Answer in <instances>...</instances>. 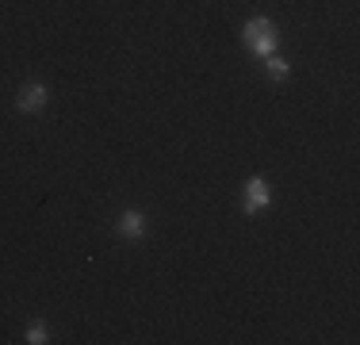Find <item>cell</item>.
I'll return each instance as SVG.
<instances>
[{
    "instance_id": "obj_1",
    "label": "cell",
    "mask_w": 360,
    "mask_h": 345,
    "mask_svg": "<svg viewBox=\"0 0 360 345\" xmlns=\"http://www.w3.org/2000/svg\"><path fill=\"white\" fill-rule=\"evenodd\" d=\"M46 100H50L46 84H42V81H27L20 89V96H15V108H20L23 115H39V111L46 108Z\"/></svg>"
},
{
    "instance_id": "obj_2",
    "label": "cell",
    "mask_w": 360,
    "mask_h": 345,
    "mask_svg": "<svg viewBox=\"0 0 360 345\" xmlns=\"http://www.w3.org/2000/svg\"><path fill=\"white\" fill-rule=\"evenodd\" d=\"M269 203H272L269 180H264V177H250V180H245V196H242V207H245V215H257V211H264Z\"/></svg>"
},
{
    "instance_id": "obj_3",
    "label": "cell",
    "mask_w": 360,
    "mask_h": 345,
    "mask_svg": "<svg viewBox=\"0 0 360 345\" xmlns=\"http://www.w3.org/2000/svg\"><path fill=\"white\" fill-rule=\"evenodd\" d=\"M115 234L127 238V242H139V238L146 234V215L134 211V207H131V211H123V215L115 219Z\"/></svg>"
},
{
    "instance_id": "obj_4",
    "label": "cell",
    "mask_w": 360,
    "mask_h": 345,
    "mask_svg": "<svg viewBox=\"0 0 360 345\" xmlns=\"http://www.w3.org/2000/svg\"><path fill=\"white\" fill-rule=\"evenodd\" d=\"M245 46H250L257 58H269V54H276V50H280V34L276 31H264V34H257V39H250Z\"/></svg>"
},
{
    "instance_id": "obj_5",
    "label": "cell",
    "mask_w": 360,
    "mask_h": 345,
    "mask_svg": "<svg viewBox=\"0 0 360 345\" xmlns=\"http://www.w3.org/2000/svg\"><path fill=\"white\" fill-rule=\"evenodd\" d=\"M264 31H276V23H272L269 15H257V20H250V23L242 27V39L250 42V39H257V34H264Z\"/></svg>"
},
{
    "instance_id": "obj_6",
    "label": "cell",
    "mask_w": 360,
    "mask_h": 345,
    "mask_svg": "<svg viewBox=\"0 0 360 345\" xmlns=\"http://www.w3.org/2000/svg\"><path fill=\"white\" fill-rule=\"evenodd\" d=\"M264 69H269L272 81H288V73H291V65H288L280 54H269V58H264Z\"/></svg>"
},
{
    "instance_id": "obj_7",
    "label": "cell",
    "mask_w": 360,
    "mask_h": 345,
    "mask_svg": "<svg viewBox=\"0 0 360 345\" xmlns=\"http://www.w3.org/2000/svg\"><path fill=\"white\" fill-rule=\"evenodd\" d=\"M23 341H27V345H46V341H50L46 326H42V322H31V326H27V338H23Z\"/></svg>"
}]
</instances>
